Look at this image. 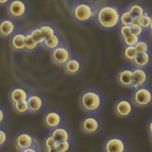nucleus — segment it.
Returning <instances> with one entry per match:
<instances>
[{
  "instance_id": "nucleus-40",
  "label": "nucleus",
  "mask_w": 152,
  "mask_h": 152,
  "mask_svg": "<svg viewBox=\"0 0 152 152\" xmlns=\"http://www.w3.org/2000/svg\"><path fill=\"white\" fill-rule=\"evenodd\" d=\"M148 131L150 133L152 134V121H150L148 124Z\"/></svg>"
},
{
  "instance_id": "nucleus-44",
  "label": "nucleus",
  "mask_w": 152,
  "mask_h": 152,
  "mask_svg": "<svg viewBox=\"0 0 152 152\" xmlns=\"http://www.w3.org/2000/svg\"><path fill=\"white\" fill-rule=\"evenodd\" d=\"M150 29H152V22H151V26H150ZM149 29V30H150Z\"/></svg>"
},
{
  "instance_id": "nucleus-6",
  "label": "nucleus",
  "mask_w": 152,
  "mask_h": 152,
  "mask_svg": "<svg viewBox=\"0 0 152 152\" xmlns=\"http://www.w3.org/2000/svg\"><path fill=\"white\" fill-rule=\"evenodd\" d=\"M37 144L33 135L28 132L18 133L14 138V145L18 152Z\"/></svg>"
},
{
  "instance_id": "nucleus-35",
  "label": "nucleus",
  "mask_w": 152,
  "mask_h": 152,
  "mask_svg": "<svg viewBox=\"0 0 152 152\" xmlns=\"http://www.w3.org/2000/svg\"><path fill=\"white\" fill-rule=\"evenodd\" d=\"M120 34L122 38L131 34V26H124L122 25L120 28Z\"/></svg>"
},
{
  "instance_id": "nucleus-21",
  "label": "nucleus",
  "mask_w": 152,
  "mask_h": 152,
  "mask_svg": "<svg viewBox=\"0 0 152 152\" xmlns=\"http://www.w3.org/2000/svg\"><path fill=\"white\" fill-rule=\"evenodd\" d=\"M80 67L81 64L80 61L75 58H71L65 64V70L69 74L77 73L80 69Z\"/></svg>"
},
{
  "instance_id": "nucleus-31",
  "label": "nucleus",
  "mask_w": 152,
  "mask_h": 152,
  "mask_svg": "<svg viewBox=\"0 0 152 152\" xmlns=\"http://www.w3.org/2000/svg\"><path fill=\"white\" fill-rule=\"evenodd\" d=\"M25 45L26 49L28 50H33L37 46L38 43L34 40L30 34H27L26 35Z\"/></svg>"
},
{
  "instance_id": "nucleus-39",
  "label": "nucleus",
  "mask_w": 152,
  "mask_h": 152,
  "mask_svg": "<svg viewBox=\"0 0 152 152\" xmlns=\"http://www.w3.org/2000/svg\"><path fill=\"white\" fill-rule=\"evenodd\" d=\"M45 151H46V152H61V151H59V150L58 148V147L45 149Z\"/></svg>"
},
{
  "instance_id": "nucleus-12",
  "label": "nucleus",
  "mask_w": 152,
  "mask_h": 152,
  "mask_svg": "<svg viewBox=\"0 0 152 152\" xmlns=\"http://www.w3.org/2000/svg\"><path fill=\"white\" fill-rule=\"evenodd\" d=\"M27 100L28 104L30 113H36L43 109L44 102L40 96L36 94H30Z\"/></svg>"
},
{
  "instance_id": "nucleus-13",
  "label": "nucleus",
  "mask_w": 152,
  "mask_h": 152,
  "mask_svg": "<svg viewBox=\"0 0 152 152\" xmlns=\"http://www.w3.org/2000/svg\"><path fill=\"white\" fill-rule=\"evenodd\" d=\"M26 6L22 0H13L8 6L10 14L14 17H21L26 12Z\"/></svg>"
},
{
  "instance_id": "nucleus-20",
  "label": "nucleus",
  "mask_w": 152,
  "mask_h": 152,
  "mask_svg": "<svg viewBox=\"0 0 152 152\" xmlns=\"http://www.w3.org/2000/svg\"><path fill=\"white\" fill-rule=\"evenodd\" d=\"M152 22V15L148 12H145L141 16L135 19V23L143 29H150Z\"/></svg>"
},
{
  "instance_id": "nucleus-18",
  "label": "nucleus",
  "mask_w": 152,
  "mask_h": 152,
  "mask_svg": "<svg viewBox=\"0 0 152 152\" xmlns=\"http://www.w3.org/2000/svg\"><path fill=\"white\" fill-rule=\"evenodd\" d=\"M15 28V25L14 23L8 19L4 20L1 21L0 25V31L1 34L7 37L10 36L14 31Z\"/></svg>"
},
{
  "instance_id": "nucleus-10",
  "label": "nucleus",
  "mask_w": 152,
  "mask_h": 152,
  "mask_svg": "<svg viewBox=\"0 0 152 152\" xmlns=\"http://www.w3.org/2000/svg\"><path fill=\"white\" fill-rule=\"evenodd\" d=\"M132 69V86L131 88L135 90L144 86L148 78L147 71L145 68L140 67H135Z\"/></svg>"
},
{
  "instance_id": "nucleus-15",
  "label": "nucleus",
  "mask_w": 152,
  "mask_h": 152,
  "mask_svg": "<svg viewBox=\"0 0 152 152\" xmlns=\"http://www.w3.org/2000/svg\"><path fill=\"white\" fill-rule=\"evenodd\" d=\"M28 97V94L27 91L24 88L20 87L12 88L9 93V99L12 104L27 100Z\"/></svg>"
},
{
  "instance_id": "nucleus-30",
  "label": "nucleus",
  "mask_w": 152,
  "mask_h": 152,
  "mask_svg": "<svg viewBox=\"0 0 152 152\" xmlns=\"http://www.w3.org/2000/svg\"><path fill=\"white\" fill-rule=\"evenodd\" d=\"M135 48L138 53L148 52L149 51L148 44L144 40H140L135 46Z\"/></svg>"
},
{
  "instance_id": "nucleus-7",
  "label": "nucleus",
  "mask_w": 152,
  "mask_h": 152,
  "mask_svg": "<svg viewBox=\"0 0 152 152\" xmlns=\"http://www.w3.org/2000/svg\"><path fill=\"white\" fill-rule=\"evenodd\" d=\"M43 121L46 127L52 130L61 126L63 118L59 112L51 109L45 113Z\"/></svg>"
},
{
  "instance_id": "nucleus-43",
  "label": "nucleus",
  "mask_w": 152,
  "mask_h": 152,
  "mask_svg": "<svg viewBox=\"0 0 152 152\" xmlns=\"http://www.w3.org/2000/svg\"><path fill=\"white\" fill-rule=\"evenodd\" d=\"M150 140H151V141L152 142V134H151V135H150Z\"/></svg>"
},
{
  "instance_id": "nucleus-28",
  "label": "nucleus",
  "mask_w": 152,
  "mask_h": 152,
  "mask_svg": "<svg viewBox=\"0 0 152 152\" xmlns=\"http://www.w3.org/2000/svg\"><path fill=\"white\" fill-rule=\"evenodd\" d=\"M30 34L38 44H41L44 43L45 38L43 34H42L40 28H36L33 29Z\"/></svg>"
},
{
  "instance_id": "nucleus-38",
  "label": "nucleus",
  "mask_w": 152,
  "mask_h": 152,
  "mask_svg": "<svg viewBox=\"0 0 152 152\" xmlns=\"http://www.w3.org/2000/svg\"><path fill=\"white\" fill-rule=\"evenodd\" d=\"M0 113H1V119H0V122H1V125H2V122L3 120L5 119V111L4 110V109L1 107V110H0Z\"/></svg>"
},
{
  "instance_id": "nucleus-29",
  "label": "nucleus",
  "mask_w": 152,
  "mask_h": 152,
  "mask_svg": "<svg viewBox=\"0 0 152 152\" xmlns=\"http://www.w3.org/2000/svg\"><path fill=\"white\" fill-rule=\"evenodd\" d=\"M140 40L139 36L132 34L123 38L124 43L126 46H135Z\"/></svg>"
},
{
  "instance_id": "nucleus-19",
  "label": "nucleus",
  "mask_w": 152,
  "mask_h": 152,
  "mask_svg": "<svg viewBox=\"0 0 152 152\" xmlns=\"http://www.w3.org/2000/svg\"><path fill=\"white\" fill-rule=\"evenodd\" d=\"M26 35L22 33L15 34L11 39V43L12 47L17 50H23L26 49Z\"/></svg>"
},
{
  "instance_id": "nucleus-11",
  "label": "nucleus",
  "mask_w": 152,
  "mask_h": 152,
  "mask_svg": "<svg viewBox=\"0 0 152 152\" xmlns=\"http://www.w3.org/2000/svg\"><path fill=\"white\" fill-rule=\"evenodd\" d=\"M52 60L58 65L65 64L70 58V52L67 48L64 46H58L52 50Z\"/></svg>"
},
{
  "instance_id": "nucleus-25",
  "label": "nucleus",
  "mask_w": 152,
  "mask_h": 152,
  "mask_svg": "<svg viewBox=\"0 0 152 152\" xmlns=\"http://www.w3.org/2000/svg\"><path fill=\"white\" fill-rule=\"evenodd\" d=\"M120 22L124 26H131L135 23V20L132 17L129 10H126L121 14Z\"/></svg>"
},
{
  "instance_id": "nucleus-41",
  "label": "nucleus",
  "mask_w": 152,
  "mask_h": 152,
  "mask_svg": "<svg viewBox=\"0 0 152 152\" xmlns=\"http://www.w3.org/2000/svg\"><path fill=\"white\" fill-rule=\"evenodd\" d=\"M9 0H0V3L1 4H6L7 2H8Z\"/></svg>"
},
{
  "instance_id": "nucleus-36",
  "label": "nucleus",
  "mask_w": 152,
  "mask_h": 152,
  "mask_svg": "<svg viewBox=\"0 0 152 152\" xmlns=\"http://www.w3.org/2000/svg\"><path fill=\"white\" fill-rule=\"evenodd\" d=\"M0 135H1V141H0V145L1 148L7 143L8 140V135L5 130L3 128H1L0 130Z\"/></svg>"
},
{
  "instance_id": "nucleus-9",
  "label": "nucleus",
  "mask_w": 152,
  "mask_h": 152,
  "mask_svg": "<svg viewBox=\"0 0 152 152\" xmlns=\"http://www.w3.org/2000/svg\"><path fill=\"white\" fill-rule=\"evenodd\" d=\"M115 113L119 117L125 118L132 112V103L126 99H121L116 101L113 107Z\"/></svg>"
},
{
  "instance_id": "nucleus-16",
  "label": "nucleus",
  "mask_w": 152,
  "mask_h": 152,
  "mask_svg": "<svg viewBox=\"0 0 152 152\" xmlns=\"http://www.w3.org/2000/svg\"><path fill=\"white\" fill-rule=\"evenodd\" d=\"M50 134L58 142L70 141L71 134L69 131L66 128L62 126L52 129Z\"/></svg>"
},
{
  "instance_id": "nucleus-4",
  "label": "nucleus",
  "mask_w": 152,
  "mask_h": 152,
  "mask_svg": "<svg viewBox=\"0 0 152 152\" xmlns=\"http://www.w3.org/2000/svg\"><path fill=\"white\" fill-rule=\"evenodd\" d=\"M132 101L138 106L144 107L152 102V91L146 86H142L135 89L132 96Z\"/></svg>"
},
{
  "instance_id": "nucleus-22",
  "label": "nucleus",
  "mask_w": 152,
  "mask_h": 152,
  "mask_svg": "<svg viewBox=\"0 0 152 152\" xmlns=\"http://www.w3.org/2000/svg\"><path fill=\"white\" fill-rule=\"evenodd\" d=\"M14 111L19 115H24L30 113L27 100L20 102L12 104Z\"/></svg>"
},
{
  "instance_id": "nucleus-42",
  "label": "nucleus",
  "mask_w": 152,
  "mask_h": 152,
  "mask_svg": "<svg viewBox=\"0 0 152 152\" xmlns=\"http://www.w3.org/2000/svg\"><path fill=\"white\" fill-rule=\"evenodd\" d=\"M150 36L151 39L152 40V29H150Z\"/></svg>"
},
{
  "instance_id": "nucleus-27",
  "label": "nucleus",
  "mask_w": 152,
  "mask_h": 152,
  "mask_svg": "<svg viewBox=\"0 0 152 152\" xmlns=\"http://www.w3.org/2000/svg\"><path fill=\"white\" fill-rule=\"evenodd\" d=\"M43 143L45 149L57 147L58 144L57 141L50 134L46 136L44 138Z\"/></svg>"
},
{
  "instance_id": "nucleus-8",
  "label": "nucleus",
  "mask_w": 152,
  "mask_h": 152,
  "mask_svg": "<svg viewBox=\"0 0 152 152\" xmlns=\"http://www.w3.org/2000/svg\"><path fill=\"white\" fill-rule=\"evenodd\" d=\"M75 18L79 21H87L93 16L92 7L86 3H80L77 5L73 11Z\"/></svg>"
},
{
  "instance_id": "nucleus-14",
  "label": "nucleus",
  "mask_w": 152,
  "mask_h": 152,
  "mask_svg": "<svg viewBox=\"0 0 152 152\" xmlns=\"http://www.w3.org/2000/svg\"><path fill=\"white\" fill-rule=\"evenodd\" d=\"M132 70L131 68H125L119 72L117 78L121 86L127 88L132 87Z\"/></svg>"
},
{
  "instance_id": "nucleus-1",
  "label": "nucleus",
  "mask_w": 152,
  "mask_h": 152,
  "mask_svg": "<svg viewBox=\"0 0 152 152\" xmlns=\"http://www.w3.org/2000/svg\"><path fill=\"white\" fill-rule=\"evenodd\" d=\"M82 110L88 114H96L103 105V100L99 91L94 89H88L81 93L78 99Z\"/></svg>"
},
{
  "instance_id": "nucleus-17",
  "label": "nucleus",
  "mask_w": 152,
  "mask_h": 152,
  "mask_svg": "<svg viewBox=\"0 0 152 152\" xmlns=\"http://www.w3.org/2000/svg\"><path fill=\"white\" fill-rule=\"evenodd\" d=\"M151 61V56L149 52L138 53L133 61L136 67L144 68L148 66Z\"/></svg>"
},
{
  "instance_id": "nucleus-3",
  "label": "nucleus",
  "mask_w": 152,
  "mask_h": 152,
  "mask_svg": "<svg viewBox=\"0 0 152 152\" xmlns=\"http://www.w3.org/2000/svg\"><path fill=\"white\" fill-rule=\"evenodd\" d=\"M80 128L86 134H96L102 128L101 120L95 114H88L81 119Z\"/></svg>"
},
{
  "instance_id": "nucleus-32",
  "label": "nucleus",
  "mask_w": 152,
  "mask_h": 152,
  "mask_svg": "<svg viewBox=\"0 0 152 152\" xmlns=\"http://www.w3.org/2000/svg\"><path fill=\"white\" fill-rule=\"evenodd\" d=\"M40 29L43 34L45 38H48L55 34V30L52 27L49 25H43L40 27Z\"/></svg>"
},
{
  "instance_id": "nucleus-24",
  "label": "nucleus",
  "mask_w": 152,
  "mask_h": 152,
  "mask_svg": "<svg viewBox=\"0 0 152 152\" xmlns=\"http://www.w3.org/2000/svg\"><path fill=\"white\" fill-rule=\"evenodd\" d=\"M59 39L57 35L54 34L52 36H50L48 38H46L44 41V45L49 49L53 50L59 46Z\"/></svg>"
},
{
  "instance_id": "nucleus-26",
  "label": "nucleus",
  "mask_w": 152,
  "mask_h": 152,
  "mask_svg": "<svg viewBox=\"0 0 152 152\" xmlns=\"http://www.w3.org/2000/svg\"><path fill=\"white\" fill-rule=\"evenodd\" d=\"M123 53L125 59L132 62L134 61L138 54L135 46H126L124 49Z\"/></svg>"
},
{
  "instance_id": "nucleus-23",
  "label": "nucleus",
  "mask_w": 152,
  "mask_h": 152,
  "mask_svg": "<svg viewBox=\"0 0 152 152\" xmlns=\"http://www.w3.org/2000/svg\"><path fill=\"white\" fill-rule=\"evenodd\" d=\"M129 12L131 13L132 17L135 20L137 18L141 16L145 11L144 8L142 5L139 4H132L129 9Z\"/></svg>"
},
{
  "instance_id": "nucleus-33",
  "label": "nucleus",
  "mask_w": 152,
  "mask_h": 152,
  "mask_svg": "<svg viewBox=\"0 0 152 152\" xmlns=\"http://www.w3.org/2000/svg\"><path fill=\"white\" fill-rule=\"evenodd\" d=\"M57 147L61 152H68L71 148L70 141L59 142L58 144Z\"/></svg>"
},
{
  "instance_id": "nucleus-37",
  "label": "nucleus",
  "mask_w": 152,
  "mask_h": 152,
  "mask_svg": "<svg viewBox=\"0 0 152 152\" xmlns=\"http://www.w3.org/2000/svg\"><path fill=\"white\" fill-rule=\"evenodd\" d=\"M19 152H39V148L37 144H36Z\"/></svg>"
},
{
  "instance_id": "nucleus-34",
  "label": "nucleus",
  "mask_w": 152,
  "mask_h": 152,
  "mask_svg": "<svg viewBox=\"0 0 152 152\" xmlns=\"http://www.w3.org/2000/svg\"><path fill=\"white\" fill-rule=\"evenodd\" d=\"M131 29L132 34H134L139 37L142 34L144 30L139 24L136 23L131 26Z\"/></svg>"
},
{
  "instance_id": "nucleus-2",
  "label": "nucleus",
  "mask_w": 152,
  "mask_h": 152,
  "mask_svg": "<svg viewBox=\"0 0 152 152\" xmlns=\"http://www.w3.org/2000/svg\"><path fill=\"white\" fill-rule=\"evenodd\" d=\"M120 16L121 14L116 7L106 5L99 9L97 14V20L102 27L111 28L115 27L120 21Z\"/></svg>"
},
{
  "instance_id": "nucleus-5",
  "label": "nucleus",
  "mask_w": 152,
  "mask_h": 152,
  "mask_svg": "<svg viewBox=\"0 0 152 152\" xmlns=\"http://www.w3.org/2000/svg\"><path fill=\"white\" fill-rule=\"evenodd\" d=\"M125 149L126 145L124 140L116 135L107 138L103 145L104 152H125Z\"/></svg>"
}]
</instances>
